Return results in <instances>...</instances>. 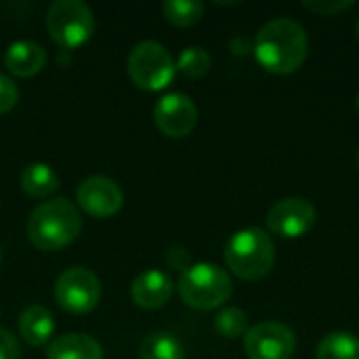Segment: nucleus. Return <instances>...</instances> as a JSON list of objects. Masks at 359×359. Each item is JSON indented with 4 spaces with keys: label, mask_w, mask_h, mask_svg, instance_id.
I'll use <instances>...</instances> for the list:
<instances>
[{
    "label": "nucleus",
    "mask_w": 359,
    "mask_h": 359,
    "mask_svg": "<svg viewBox=\"0 0 359 359\" xmlns=\"http://www.w3.org/2000/svg\"><path fill=\"white\" fill-rule=\"evenodd\" d=\"M252 53L263 69L276 76H288L303 67L309 55L305 27L290 17H276L261 25L255 36Z\"/></svg>",
    "instance_id": "obj_1"
},
{
    "label": "nucleus",
    "mask_w": 359,
    "mask_h": 359,
    "mask_svg": "<svg viewBox=\"0 0 359 359\" xmlns=\"http://www.w3.org/2000/svg\"><path fill=\"white\" fill-rule=\"evenodd\" d=\"M82 231L80 210L65 198L38 204L25 225L27 240L42 252H57L78 240Z\"/></svg>",
    "instance_id": "obj_2"
},
{
    "label": "nucleus",
    "mask_w": 359,
    "mask_h": 359,
    "mask_svg": "<svg viewBox=\"0 0 359 359\" xmlns=\"http://www.w3.org/2000/svg\"><path fill=\"white\" fill-rule=\"evenodd\" d=\"M227 269L246 282L267 278L276 265V244L261 227H244L236 231L225 246Z\"/></svg>",
    "instance_id": "obj_3"
},
{
    "label": "nucleus",
    "mask_w": 359,
    "mask_h": 359,
    "mask_svg": "<svg viewBox=\"0 0 359 359\" xmlns=\"http://www.w3.org/2000/svg\"><path fill=\"white\" fill-rule=\"evenodd\" d=\"M177 292L187 307L210 311L231 299L233 282L229 273L215 263H194L181 273Z\"/></svg>",
    "instance_id": "obj_4"
},
{
    "label": "nucleus",
    "mask_w": 359,
    "mask_h": 359,
    "mask_svg": "<svg viewBox=\"0 0 359 359\" xmlns=\"http://www.w3.org/2000/svg\"><path fill=\"white\" fill-rule=\"evenodd\" d=\"M126 69L137 88L158 93L175 80L177 61L164 44L156 40H143L133 46L126 61Z\"/></svg>",
    "instance_id": "obj_5"
},
{
    "label": "nucleus",
    "mask_w": 359,
    "mask_h": 359,
    "mask_svg": "<svg viewBox=\"0 0 359 359\" xmlns=\"http://www.w3.org/2000/svg\"><path fill=\"white\" fill-rule=\"evenodd\" d=\"M46 32L65 50L86 44L95 34V15L80 0H55L46 8Z\"/></svg>",
    "instance_id": "obj_6"
},
{
    "label": "nucleus",
    "mask_w": 359,
    "mask_h": 359,
    "mask_svg": "<svg viewBox=\"0 0 359 359\" xmlns=\"http://www.w3.org/2000/svg\"><path fill=\"white\" fill-rule=\"evenodd\" d=\"M55 301L67 313H90L101 301V282L86 267H69L55 282Z\"/></svg>",
    "instance_id": "obj_7"
},
{
    "label": "nucleus",
    "mask_w": 359,
    "mask_h": 359,
    "mask_svg": "<svg viewBox=\"0 0 359 359\" xmlns=\"http://www.w3.org/2000/svg\"><path fill=\"white\" fill-rule=\"evenodd\" d=\"M297 351V334L282 322H259L244 337L248 359H290Z\"/></svg>",
    "instance_id": "obj_8"
},
{
    "label": "nucleus",
    "mask_w": 359,
    "mask_h": 359,
    "mask_svg": "<svg viewBox=\"0 0 359 359\" xmlns=\"http://www.w3.org/2000/svg\"><path fill=\"white\" fill-rule=\"evenodd\" d=\"M316 206L301 198V196H290L278 200L269 212H267V229L280 238L286 240H297L309 233L316 225Z\"/></svg>",
    "instance_id": "obj_9"
},
{
    "label": "nucleus",
    "mask_w": 359,
    "mask_h": 359,
    "mask_svg": "<svg viewBox=\"0 0 359 359\" xmlns=\"http://www.w3.org/2000/svg\"><path fill=\"white\" fill-rule=\"evenodd\" d=\"M154 122L158 130L170 139L187 137L198 124V107L183 93H168L154 105Z\"/></svg>",
    "instance_id": "obj_10"
},
{
    "label": "nucleus",
    "mask_w": 359,
    "mask_h": 359,
    "mask_svg": "<svg viewBox=\"0 0 359 359\" xmlns=\"http://www.w3.org/2000/svg\"><path fill=\"white\" fill-rule=\"evenodd\" d=\"M78 206L95 219H109L120 212L124 194L120 185L109 177H88L78 185Z\"/></svg>",
    "instance_id": "obj_11"
},
{
    "label": "nucleus",
    "mask_w": 359,
    "mask_h": 359,
    "mask_svg": "<svg viewBox=\"0 0 359 359\" xmlns=\"http://www.w3.org/2000/svg\"><path fill=\"white\" fill-rule=\"evenodd\" d=\"M175 292V284L168 273L160 269H149L137 276L130 284V299L137 307L154 311L164 307Z\"/></svg>",
    "instance_id": "obj_12"
},
{
    "label": "nucleus",
    "mask_w": 359,
    "mask_h": 359,
    "mask_svg": "<svg viewBox=\"0 0 359 359\" xmlns=\"http://www.w3.org/2000/svg\"><path fill=\"white\" fill-rule=\"evenodd\" d=\"M48 55L42 44L34 40L13 42L4 53V67L17 78H32L44 69Z\"/></svg>",
    "instance_id": "obj_13"
},
{
    "label": "nucleus",
    "mask_w": 359,
    "mask_h": 359,
    "mask_svg": "<svg viewBox=\"0 0 359 359\" xmlns=\"http://www.w3.org/2000/svg\"><path fill=\"white\" fill-rule=\"evenodd\" d=\"M19 337L29 347H42L50 341L55 332V318L53 313L42 305H29L21 311L17 320Z\"/></svg>",
    "instance_id": "obj_14"
},
{
    "label": "nucleus",
    "mask_w": 359,
    "mask_h": 359,
    "mask_svg": "<svg viewBox=\"0 0 359 359\" xmlns=\"http://www.w3.org/2000/svg\"><path fill=\"white\" fill-rule=\"evenodd\" d=\"M46 359H103V349L93 337L72 332L50 341Z\"/></svg>",
    "instance_id": "obj_15"
},
{
    "label": "nucleus",
    "mask_w": 359,
    "mask_h": 359,
    "mask_svg": "<svg viewBox=\"0 0 359 359\" xmlns=\"http://www.w3.org/2000/svg\"><path fill=\"white\" fill-rule=\"evenodd\" d=\"M21 189L36 200L50 198L59 189V177L53 170V166L44 162H32L21 172Z\"/></svg>",
    "instance_id": "obj_16"
},
{
    "label": "nucleus",
    "mask_w": 359,
    "mask_h": 359,
    "mask_svg": "<svg viewBox=\"0 0 359 359\" xmlns=\"http://www.w3.org/2000/svg\"><path fill=\"white\" fill-rule=\"evenodd\" d=\"M141 359H185V347L183 343L170 334V332H151L143 339L141 349H139Z\"/></svg>",
    "instance_id": "obj_17"
},
{
    "label": "nucleus",
    "mask_w": 359,
    "mask_h": 359,
    "mask_svg": "<svg viewBox=\"0 0 359 359\" xmlns=\"http://www.w3.org/2000/svg\"><path fill=\"white\" fill-rule=\"evenodd\" d=\"M316 359H359V339L351 332H330L320 341Z\"/></svg>",
    "instance_id": "obj_18"
},
{
    "label": "nucleus",
    "mask_w": 359,
    "mask_h": 359,
    "mask_svg": "<svg viewBox=\"0 0 359 359\" xmlns=\"http://www.w3.org/2000/svg\"><path fill=\"white\" fill-rule=\"evenodd\" d=\"M162 13L166 21L177 27H191L204 15V4L198 0H166L162 4Z\"/></svg>",
    "instance_id": "obj_19"
},
{
    "label": "nucleus",
    "mask_w": 359,
    "mask_h": 359,
    "mask_svg": "<svg viewBox=\"0 0 359 359\" xmlns=\"http://www.w3.org/2000/svg\"><path fill=\"white\" fill-rule=\"evenodd\" d=\"M210 65H212V59H210L208 50L202 46H187L181 50V55L177 59V72L189 80L204 78L210 72Z\"/></svg>",
    "instance_id": "obj_20"
},
{
    "label": "nucleus",
    "mask_w": 359,
    "mask_h": 359,
    "mask_svg": "<svg viewBox=\"0 0 359 359\" xmlns=\"http://www.w3.org/2000/svg\"><path fill=\"white\" fill-rule=\"evenodd\" d=\"M215 330L223 339H244L248 332V318L242 309L238 307H225L217 313L215 318Z\"/></svg>",
    "instance_id": "obj_21"
},
{
    "label": "nucleus",
    "mask_w": 359,
    "mask_h": 359,
    "mask_svg": "<svg viewBox=\"0 0 359 359\" xmlns=\"http://www.w3.org/2000/svg\"><path fill=\"white\" fill-rule=\"evenodd\" d=\"M353 0H311V2H303L305 8H309L316 15L322 17H334L339 13H345L353 6Z\"/></svg>",
    "instance_id": "obj_22"
},
{
    "label": "nucleus",
    "mask_w": 359,
    "mask_h": 359,
    "mask_svg": "<svg viewBox=\"0 0 359 359\" xmlns=\"http://www.w3.org/2000/svg\"><path fill=\"white\" fill-rule=\"evenodd\" d=\"M17 101H19V88H17V84L8 76L0 74V116L2 114H8L17 105Z\"/></svg>",
    "instance_id": "obj_23"
},
{
    "label": "nucleus",
    "mask_w": 359,
    "mask_h": 359,
    "mask_svg": "<svg viewBox=\"0 0 359 359\" xmlns=\"http://www.w3.org/2000/svg\"><path fill=\"white\" fill-rule=\"evenodd\" d=\"M0 359H21V347L13 332L0 328Z\"/></svg>",
    "instance_id": "obj_24"
},
{
    "label": "nucleus",
    "mask_w": 359,
    "mask_h": 359,
    "mask_svg": "<svg viewBox=\"0 0 359 359\" xmlns=\"http://www.w3.org/2000/svg\"><path fill=\"white\" fill-rule=\"evenodd\" d=\"M166 263L172 267V269H179V271H185L187 267H191V259H189V252L181 246H175L166 252Z\"/></svg>",
    "instance_id": "obj_25"
},
{
    "label": "nucleus",
    "mask_w": 359,
    "mask_h": 359,
    "mask_svg": "<svg viewBox=\"0 0 359 359\" xmlns=\"http://www.w3.org/2000/svg\"><path fill=\"white\" fill-rule=\"evenodd\" d=\"M355 34H358V40H359V19H358V23H355Z\"/></svg>",
    "instance_id": "obj_26"
},
{
    "label": "nucleus",
    "mask_w": 359,
    "mask_h": 359,
    "mask_svg": "<svg viewBox=\"0 0 359 359\" xmlns=\"http://www.w3.org/2000/svg\"><path fill=\"white\" fill-rule=\"evenodd\" d=\"M355 105H358V111H359V93H358V99H355Z\"/></svg>",
    "instance_id": "obj_27"
},
{
    "label": "nucleus",
    "mask_w": 359,
    "mask_h": 359,
    "mask_svg": "<svg viewBox=\"0 0 359 359\" xmlns=\"http://www.w3.org/2000/svg\"><path fill=\"white\" fill-rule=\"evenodd\" d=\"M0 265H2V250H0Z\"/></svg>",
    "instance_id": "obj_28"
},
{
    "label": "nucleus",
    "mask_w": 359,
    "mask_h": 359,
    "mask_svg": "<svg viewBox=\"0 0 359 359\" xmlns=\"http://www.w3.org/2000/svg\"><path fill=\"white\" fill-rule=\"evenodd\" d=\"M358 166H359V154H358Z\"/></svg>",
    "instance_id": "obj_29"
}]
</instances>
